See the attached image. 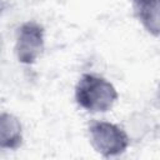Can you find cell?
Wrapping results in <instances>:
<instances>
[{
	"mask_svg": "<svg viewBox=\"0 0 160 160\" xmlns=\"http://www.w3.org/2000/svg\"><path fill=\"white\" fill-rule=\"evenodd\" d=\"M119 94L115 86L96 74H82L75 86V100L90 112H106L116 102Z\"/></svg>",
	"mask_w": 160,
	"mask_h": 160,
	"instance_id": "6da1fadb",
	"label": "cell"
},
{
	"mask_svg": "<svg viewBox=\"0 0 160 160\" xmlns=\"http://www.w3.org/2000/svg\"><path fill=\"white\" fill-rule=\"evenodd\" d=\"M45 30L36 21H26L16 30L15 54L18 61L32 65L42 55L45 48Z\"/></svg>",
	"mask_w": 160,
	"mask_h": 160,
	"instance_id": "3957f363",
	"label": "cell"
},
{
	"mask_svg": "<svg viewBox=\"0 0 160 160\" xmlns=\"http://www.w3.org/2000/svg\"><path fill=\"white\" fill-rule=\"evenodd\" d=\"M22 125L10 112H0V149L18 150L22 145Z\"/></svg>",
	"mask_w": 160,
	"mask_h": 160,
	"instance_id": "5b68a950",
	"label": "cell"
},
{
	"mask_svg": "<svg viewBox=\"0 0 160 160\" xmlns=\"http://www.w3.org/2000/svg\"><path fill=\"white\" fill-rule=\"evenodd\" d=\"M134 15L144 29L158 38L160 34V6L159 0H131Z\"/></svg>",
	"mask_w": 160,
	"mask_h": 160,
	"instance_id": "277c9868",
	"label": "cell"
},
{
	"mask_svg": "<svg viewBox=\"0 0 160 160\" xmlns=\"http://www.w3.org/2000/svg\"><path fill=\"white\" fill-rule=\"evenodd\" d=\"M6 2H5V0H0V12H2L5 9H6Z\"/></svg>",
	"mask_w": 160,
	"mask_h": 160,
	"instance_id": "8992f818",
	"label": "cell"
},
{
	"mask_svg": "<svg viewBox=\"0 0 160 160\" xmlns=\"http://www.w3.org/2000/svg\"><path fill=\"white\" fill-rule=\"evenodd\" d=\"M92 149L104 158L121 155L130 144L128 134L116 124L101 120H92L88 126Z\"/></svg>",
	"mask_w": 160,
	"mask_h": 160,
	"instance_id": "7a4b0ae2",
	"label": "cell"
}]
</instances>
